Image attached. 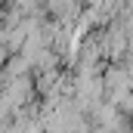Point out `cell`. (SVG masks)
I'll use <instances>...</instances> for the list:
<instances>
[{"instance_id": "cell-1", "label": "cell", "mask_w": 133, "mask_h": 133, "mask_svg": "<svg viewBox=\"0 0 133 133\" xmlns=\"http://www.w3.org/2000/svg\"><path fill=\"white\" fill-rule=\"evenodd\" d=\"M0 65H3V50H0Z\"/></svg>"}]
</instances>
